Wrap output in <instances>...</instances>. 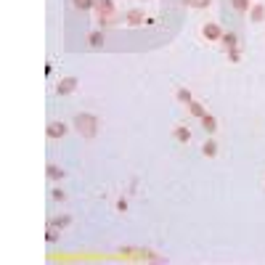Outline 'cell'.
<instances>
[{
	"instance_id": "cell-13",
	"label": "cell",
	"mask_w": 265,
	"mask_h": 265,
	"mask_svg": "<svg viewBox=\"0 0 265 265\" xmlns=\"http://www.w3.org/2000/svg\"><path fill=\"white\" fill-rule=\"evenodd\" d=\"M69 223H72V217H69V215H61V217H51V220H48V228H66V225Z\"/></svg>"
},
{
	"instance_id": "cell-16",
	"label": "cell",
	"mask_w": 265,
	"mask_h": 265,
	"mask_svg": "<svg viewBox=\"0 0 265 265\" xmlns=\"http://www.w3.org/2000/svg\"><path fill=\"white\" fill-rule=\"evenodd\" d=\"M175 98L181 101V104H186V106H189L191 101H194V96H191V90H189V88H178V90H175Z\"/></svg>"
},
{
	"instance_id": "cell-22",
	"label": "cell",
	"mask_w": 265,
	"mask_h": 265,
	"mask_svg": "<svg viewBox=\"0 0 265 265\" xmlns=\"http://www.w3.org/2000/svg\"><path fill=\"white\" fill-rule=\"evenodd\" d=\"M51 197H53V199H56V201H64V199H66V194H64V191H61V189H56V191H53V194H51Z\"/></svg>"
},
{
	"instance_id": "cell-10",
	"label": "cell",
	"mask_w": 265,
	"mask_h": 265,
	"mask_svg": "<svg viewBox=\"0 0 265 265\" xmlns=\"http://www.w3.org/2000/svg\"><path fill=\"white\" fill-rule=\"evenodd\" d=\"M201 128H204V132H209V135H212V132L217 130V117L207 112L204 117H201Z\"/></svg>"
},
{
	"instance_id": "cell-20",
	"label": "cell",
	"mask_w": 265,
	"mask_h": 265,
	"mask_svg": "<svg viewBox=\"0 0 265 265\" xmlns=\"http://www.w3.org/2000/svg\"><path fill=\"white\" fill-rule=\"evenodd\" d=\"M88 40H90V45H93V48H98V45L104 43V35H101V32H90V37H88Z\"/></svg>"
},
{
	"instance_id": "cell-19",
	"label": "cell",
	"mask_w": 265,
	"mask_h": 265,
	"mask_svg": "<svg viewBox=\"0 0 265 265\" xmlns=\"http://www.w3.org/2000/svg\"><path fill=\"white\" fill-rule=\"evenodd\" d=\"M93 3H96V0H74V8L88 11V8H93Z\"/></svg>"
},
{
	"instance_id": "cell-18",
	"label": "cell",
	"mask_w": 265,
	"mask_h": 265,
	"mask_svg": "<svg viewBox=\"0 0 265 265\" xmlns=\"http://www.w3.org/2000/svg\"><path fill=\"white\" fill-rule=\"evenodd\" d=\"M209 3H212V0H186V5H189V8H209Z\"/></svg>"
},
{
	"instance_id": "cell-8",
	"label": "cell",
	"mask_w": 265,
	"mask_h": 265,
	"mask_svg": "<svg viewBox=\"0 0 265 265\" xmlns=\"http://www.w3.org/2000/svg\"><path fill=\"white\" fill-rule=\"evenodd\" d=\"M173 138L178 143H189L191 141V130L186 128V125H178V128H173Z\"/></svg>"
},
{
	"instance_id": "cell-4",
	"label": "cell",
	"mask_w": 265,
	"mask_h": 265,
	"mask_svg": "<svg viewBox=\"0 0 265 265\" xmlns=\"http://www.w3.org/2000/svg\"><path fill=\"white\" fill-rule=\"evenodd\" d=\"M201 35H204V40L207 43H220V37H223V29L215 24V21H207L204 27H201Z\"/></svg>"
},
{
	"instance_id": "cell-5",
	"label": "cell",
	"mask_w": 265,
	"mask_h": 265,
	"mask_svg": "<svg viewBox=\"0 0 265 265\" xmlns=\"http://www.w3.org/2000/svg\"><path fill=\"white\" fill-rule=\"evenodd\" d=\"M77 90V77H61L59 85H56V93L59 96H69V93Z\"/></svg>"
},
{
	"instance_id": "cell-1",
	"label": "cell",
	"mask_w": 265,
	"mask_h": 265,
	"mask_svg": "<svg viewBox=\"0 0 265 265\" xmlns=\"http://www.w3.org/2000/svg\"><path fill=\"white\" fill-rule=\"evenodd\" d=\"M117 255H120L122 260H135V263H167L162 255L151 252V249H138V247H120Z\"/></svg>"
},
{
	"instance_id": "cell-14",
	"label": "cell",
	"mask_w": 265,
	"mask_h": 265,
	"mask_svg": "<svg viewBox=\"0 0 265 265\" xmlns=\"http://www.w3.org/2000/svg\"><path fill=\"white\" fill-rule=\"evenodd\" d=\"M233 11L236 13H249V8H252V0H231Z\"/></svg>"
},
{
	"instance_id": "cell-21",
	"label": "cell",
	"mask_w": 265,
	"mask_h": 265,
	"mask_svg": "<svg viewBox=\"0 0 265 265\" xmlns=\"http://www.w3.org/2000/svg\"><path fill=\"white\" fill-rule=\"evenodd\" d=\"M239 59H241V51H239V48H231V51H228V61L239 64Z\"/></svg>"
},
{
	"instance_id": "cell-7",
	"label": "cell",
	"mask_w": 265,
	"mask_h": 265,
	"mask_svg": "<svg viewBox=\"0 0 265 265\" xmlns=\"http://www.w3.org/2000/svg\"><path fill=\"white\" fill-rule=\"evenodd\" d=\"M45 132H48V138H64L66 135V125L64 122H48Z\"/></svg>"
},
{
	"instance_id": "cell-6",
	"label": "cell",
	"mask_w": 265,
	"mask_h": 265,
	"mask_svg": "<svg viewBox=\"0 0 265 265\" xmlns=\"http://www.w3.org/2000/svg\"><path fill=\"white\" fill-rule=\"evenodd\" d=\"M249 21L252 24H260V21H265V5L263 3H252V8H249Z\"/></svg>"
},
{
	"instance_id": "cell-2",
	"label": "cell",
	"mask_w": 265,
	"mask_h": 265,
	"mask_svg": "<svg viewBox=\"0 0 265 265\" xmlns=\"http://www.w3.org/2000/svg\"><path fill=\"white\" fill-rule=\"evenodd\" d=\"M93 11H96V21H98L101 29L117 24V5H114V0H96V3H93Z\"/></svg>"
},
{
	"instance_id": "cell-11",
	"label": "cell",
	"mask_w": 265,
	"mask_h": 265,
	"mask_svg": "<svg viewBox=\"0 0 265 265\" xmlns=\"http://www.w3.org/2000/svg\"><path fill=\"white\" fill-rule=\"evenodd\" d=\"M125 21H128L130 27L143 24V11H141V8H132V11H128V16H125Z\"/></svg>"
},
{
	"instance_id": "cell-3",
	"label": "cell",
	"mask_w": 265,
	"mask_h": 265,
	"mask_svg": "<svg viewBox=\"0 0 265 265\" xmlns=\"http://www.w3.org/2000/svg\"><path fill=\"white\" fill-rule=\"evenodd\" d=\"M74 130L80 132L82 138H96V132H98V117L77 112L74 114Z\"/></svg>"
},
{
	"instance_id": "cell-23",
	"label": "cell",
	"mask_w": 265,
	"mask_h": 265,
	"mask_svg": "<svg viewBox=\"0 0 265 265\" xmlns=\"http://www.w3.org/2000/svg\"><path fill=\"white\" fill-rule=\"evenodd\" d=\"M128 209V199H117V212H125Z\"/></svg>"
},
{
	"instance_id": "cell-15",
	"label": "cell",
	"mask_w": 265,
	"mask_h": 265,
	"mask_svg": "<svg viewBox=\"0 0 265 265\" xmlns=\"http://www.w3.org/2000/svg\"><path fill=\"white\" fill-rule=\"evenodd\" d=\"M189 112L197 117V120H201V117L207 114V109H204V104H199V101H191V104H189Z\"/></svg>"
},
{
	"instance_id": "cell-9",
	"label": "cell",
	"mask_w": 265,
	"mask_h": 265,
	"mask_svg": "<svg viewBox=\"0 0 265 265\" xmlns=\"http://www.w3.org/2000/svg\"><path fill=\"white\" fill-rule=\"evenodd\" d=\"M220 45H223L225 51L239 48V35H236V32H223V37H220Z\"/></svg>"
},
{
	"instance_id": "cell-12",
	"label": "cell",
	"mask_w": 265,
	"mask_h": 265,
	"mask_svg": "<svg viewBox=\"0 0 265 265\" xmlns=\"http://www.w3.org/2000/svg\"><path fill=\"white\" fill-rule=\"evenodd\" d=\"M201 154H204L207 159H215L217 157V143L212 141V138H207V141L201 143Z\"/></svg>"
},
{
	"instance_id": "cell-17",
	"label": "cell",
	"mask_w": 265,
	"mask_h": 265,
	"mask_svg": "<svg viewBox=\"0 0 265 265\" xmlns=\"http://www.w3.org/2000/svg\"><path fill=\"white\" fill-rule=\"evenodd\" d=\"M45 173H48L51 181H59V178H64V170H61L59 165H48V167H45Z\"/></svg>"
}]
</instances>
